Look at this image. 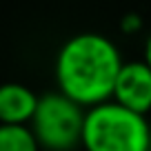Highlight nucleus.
<instances>
[{"mask_svg": "<svg viewBox=\"0 0 151 151\" xmlns=\"http://www.w3.org/2000/svg\"><path fill=\"white\" fill-rule=\"evenodd\" d=\"M85 151H151V127L145 116L107 100L85 111Z\"/></svg>", "mask_w": 151, "mask_h": 151, "instance_id": "2", "label": "nucleus"}, {"mask_svg": "<svg viewBox=\"0 0 151 151\" xmlns=\"http://www.w3.org/2000/svg\"><path fill=\"white\" fill-rule=\"evenodd\" d=\"M29 124L40 149L73 151L82 142L85 107L60 91H51L38 98L36 113Z\"/></svg>", "mask_w": 151, "mask_h": 151, "instance_id": "3", "label": "nucleus"}, {"mask_svg": "<svg viewBox=\"0 0 151 151\" xmlns=\"http://www.w3.org/2000/svg\"><path fill=\"white\" fill-rule=\"evenodd\" d=\"M145 62L151 67V36L147 38V42H145Z\"/></svg>", "mask_w": 151, "mask_h": 151, "instance_id": "8", "label": "nucleus"}, {"mask_svg": "<svg viewBox=\"0 0 151 151\" xmlns=\"http://www.w3.org/2000/svg\"><path fill=\"white\" fill-rule=\"evenodd\" d=\"M142 29V16L136 14V11H129L120 18V31L127 33V36H133Z\"/></svg>", "mask_w": 151, "mask_h": 151, "instance_id": "7", "label": "nucleus"}, {"mask_svg": "<svg viewBox=\"0 0 151 151\" xmlns=\"http://www.w3.org/2000/svg\"><path fill=\"white\" fill-rule=\"evenodd\" d=\"M116 42L100 33H78L69 38L56 56L58 91L80 107H96L113 96V85L122 69Z\"/></svg>", "mask_w": 151, "mask_h": 151, "instance_id": "1", "label": "nucleus"}, {"mask_svg": "<svg viewBox=\"0 0 151 151\" xmlns=\"http://www.w3.org/2000/svg\"><path fill=\"white\" fill-rule=\"evenodd\" d=\"M38 98L20 82L0 85V124H29L36 113Z\"/></svg>", "mask_w": 151, "mask_h": 151, "instance_id": "5", "label": "nucleus"}, {"mask_svg": "<svg viewBox=\"0 0 151 151\" xmlns=\"http://www.w3.org/2000/svg\"><path fill=\"white\" fill-rule=\"evenodd\" d=\"M111 100L133 113L147 116L151 111V67L145 60L124 62L116 78Z\"/></svg>", "mask_w": 151, "mask_h": 151, "instance_id": "4", "label": "nucleus"}, {"mask_svg": "<svg viewBox=\"0 0 151 151\" xmlns=\"http://www.w3.org/2000/svg\"><path fill=\"white\" fill-rule=\"evenodd\" d=\"M0 151H40L27 124H0Z\"/></svg>", "mask_w": 151, "mask_h": 151, "instance_id": "6", "label": "nucleus"}]
</instances>
